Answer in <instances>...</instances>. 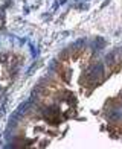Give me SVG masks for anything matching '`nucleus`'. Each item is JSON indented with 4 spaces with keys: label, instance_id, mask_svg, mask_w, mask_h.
Instances as JSON below:
<instances>
[{
    "label": "nucleus",
    "instance_id": "nucleus-1",
    "mask_svg": "<svg viewBox=\"0 0 122 149\" xmlns=\"http://www.w3.org/2000/svg\"><path fill=\"white\" fill-rule=\"evenodd\" d=\"M102 72H104L102 64H96V65L92 67V70L89 72V74H87V78H89L92 82H98V79L102 76Z\"/></svg>",
    "mask_w": 122,
    "mask_h": 149
}]
</instances>
